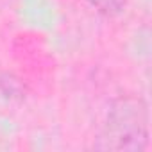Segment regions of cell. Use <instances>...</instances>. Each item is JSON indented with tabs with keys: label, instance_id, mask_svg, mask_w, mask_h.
I'll use <instances>...</instances> for the list:
<instances>
[{
	"label": "cell",
	"instance_id": "1",
	"mask_svg": "<svg viewBox=\"0 0 152 152\" xmlns=\"http://www.w3.org/2000/svg\"><path fill=\"white\" fill-rule=\"evenodd\" d=\"M148 107L140 95H122L113 100L104 127L99 134V148L140 152L148 147Z\"/></svg>",
	"mask_w": 152,
	"mask_h": 152
},
{
	"label": "cell",
	"instance_id": "2",
	"mask_svg": "<svg viewBox=\"0 0 152 152\" xmlns=\"http://www.w3.org/2000/svg\"><path fill=\"white\" fill-rule=\"evenodd\" d=\"M0 93L9 102H22L27 97V86L16 73L0 72Z\"/></svg>",
	"mask_w": 152,
	"mask_h": 152
},
{
	"label": "cell",
	"instance_id": "3",
	"mask_svg": "<svg viewBox=\"0 0 152 152\" xmlns=\"http://www.w3.org/2000/svg\"><path fill=\"white\" fill-rule=\"evenodd\" d=\"M86 2L100 15L107 18H115L122 15L127 7V0H86Z\"/></svg>",
	"mask_w": 152,
	"mask_h": 152
}]
</instances>
